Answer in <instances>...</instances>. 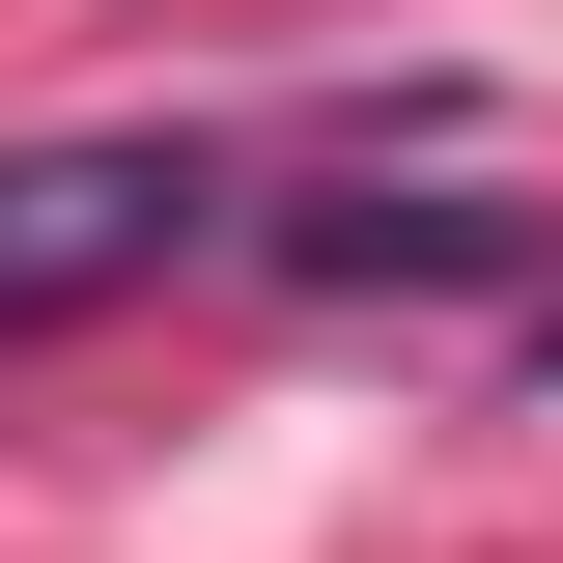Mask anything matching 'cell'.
<instances>
[{"instance_id": "6da1fadb", "label": "cell", "mask_w": 563, "mask_h": 563, "mask_svg": "<svg viewBox=\"0 0 563 563\" xmlns=\"http://www.w3.org/2000/svg\"><path fill=\"white\" fill-rule=\"evenodd\" d=\"M225 141H0V339H85V310H141L169 254H225Z\"/></svg>"}, {"instance_id": "7a4b0ae2", "label": "cell", "mask_w": 563, "mask_h": 563, "mask_svg": "<svg viewBox=\"0 0 563 563\" xmlns=\"http://www.w3.org/2000/svg\"><path fill=\"white\" fill-rule=\"evenodd\" d=\"M254 254H282V282H339V310H395V282H507V254H536V198H451V169L395 198V169H366V198H282Z\"/></svg>"}, {"instance_id": "3957f363", "label": "cell", "mask_w": 563, "mask_h": 563, "mask_svg": "<svg viewBox=\"0 0 563 563\" xmlns=\"http://www.w3.org/2000/svg\"><path fill=\"white\" fill-rule=\"evenodd\" d=\"M536 395H563V339H536Z\"/></svg>"}]
</instances>
